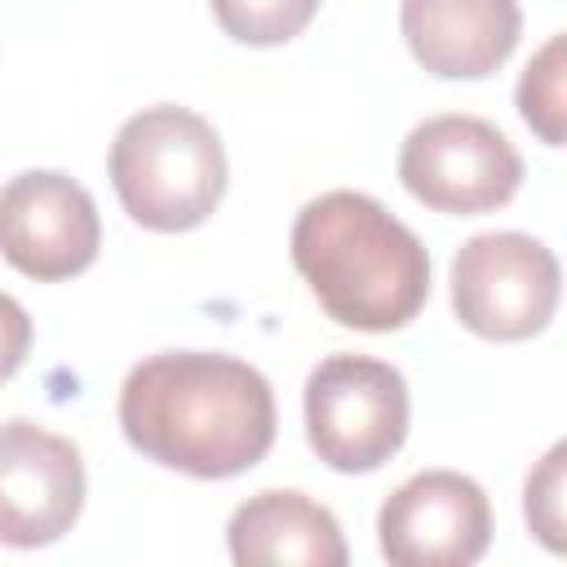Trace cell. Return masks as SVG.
<instances>
[{
	"label": "cell",
	"instance_id": "cell-1",
	"mask_svg": "<svg viewBox=\"0 0 567 567\" xmlns=\"http://www.w3.org/2000/svg\"><path fill=\"white\" fill-rule=\"evenodd\" d=\"M120 430L164 470L235 478L275 447L279 412L252 363L221 350H164L124 377Z\"/></svg>",
	"mask_w": 567,
	"mask_h": 567
},
{
	"label": "cell",
	"instance_id": "cell-2",
	"mask_svg": "<svg viewBox=\"0 0 567 567\" xmlns=\"http://www.w3.org/2000/svg\"><path fill=\"white\" fill-rule=\"evenodd\" d=\"M292 266L328 319L359 332L408 328L430 301L425 244L372 195L323 190L292 221Z\"/></svg>",
	"mask_w": 567,
	"mask_h": 567
},
{
	"label": "cell",
	"instance_id": "cell-3",
	"mask_svg": "<svg viewBox=\"0 0 567 567\" xmlns=\"http://www.w3.org/2000/svg\"><path fill=\"white\" fill-rule=\"evenodd\" d=\"M111 186L124 213L155 230L182 235L204 226L226 195V151L217 128L190 106H142L111 142Z\"/></svg>",
	"mask_w": 567,
	"mask_h": 567
},
{
	"label": "cell",
	"instance_id": "cell-4",
	"mask_svg": "<svg viewBox=\"0 0 567 567\" xmlns=\"http://www.w3.org/2000/svg\"><path fill=\"white\" fill-rule=\"evenodd\" d=\"M408 381L368 354H328L306 377V443L337 474L381 470L408 439Z\"/></svg>",
	"mask_w": 567,
	"mask_h": 567
},
{
	"label": "cell",
	"instance_id": "cell-5",
	"mask_svg": "<svg viewBox=\"0 0 567 567\" xmlns=\"http://www.w3.org/2000/svg\"><path fill=\"white\" fill-rule=\"evenodd\" d=\"M563 292L558 257L523 230H487L452 257V310L483 341H527L549 328Z\"/></svg>",
	"mask_w": 567,
	"mask_h": 567
},
{
	"label": "cell",
	"instance_id": "cell-6",
	"mask_svg": "<svg viewBox=\"0 0 567 567\" xmlns=\"http://www.w3.org/2000/svg\"><path fill=\"white\" fill-rule=\"evenodd\" d=\"M399 182L434 213L478 217L518 195L523 155L492 120L430 115L399 146Z\"/></svg>",
	"mask_w": 567,
	"mask_h": 567
},
{
	"label": "cell",
	"instance_id": "cell-7",
	"mask_svg": "<svg viewBox=\"0 0 567 567\" xmlns=\"http://www.w3.org/2000/svg\"><path fill=\"white\" fill-rule=\"evenodd\" d=\"M97 248L102 217L75 177L58 168H27L0 186V257L18 275L62 284L89 270Z\"/></svg>",
	"mask_w": 567,
	"mask_h": 567
},
{
	"label": "cell",
	"instance_id": "cell-8",
	"mask_svg": "<svg viewBox=\"0 0 567 567\" xmlns=\"http://www.w3.org/2000/svg\"><path fill=\"white\" fill-rule=\"evenodd\" d=\"M381 558L394 567H470L492 545L487 492L456 470H421L377 514Z\"/></svg>",
	"mask_w": 567,
	"mask_h": 567
},
{
	"label": "cell",
	"instance_id": "cell-9",
	"mask_svg": "<svg viewBox=\"0 0 567 567\" xmlns=\"http://www.w3.org/2000/svg\"><path fill=\"white\" fill-rule=\"evenodd\" d=\"M84 461L66 434L35 421L0 425V545L40 549L62 540L84 509Z\"/></svg>",
	"mask_w": 567,
	"mask_h": 567
},
{
	"label": "cell",
	"instance_id": "cell-10",
	"mask_svg": "<svg viewBox=\"0 0 567 567\" xmlns=\"http://www.w3.org/2000/svg\"><path fill=\"white\" fill-rule=\"evenodd\" d=\"M399 27L412 58L439 80L501 71L523 35L518 0H403Z\"/></svg>",
	"mask_w": 567,
	"mask_h": 567
},
{
	"label": "cell",
	"instance_id": "cell-11",
	"mask_svg": "<svg viewBox=\"0 0 567 567\" xmlns=\"http://www.w3.org/2000/svg\"><path fill=\"white\" fill-rule=\"evenodd\" d=\"M226 545L239 567H261V563L346 567L350 558L337 514L292 487H266L244 505H235L226 523Z\"/></svg>",
	"mask_w": 567,
	"mask_h": 567
},
{
	"label": "cell",
	"instance_id": "cell-12",
	"mask_svg": "<svg viewBox=\"0 0 567 567\" xmlns=\"http://www.w3.org/2000/svg\"><path fill=\"white\" fill-rule=\"evenodd\" d=\"M563 75H567V35H549L540 44V53L523 66L518 75V115L527 120V128L545 142V146H563Z\"/></svg>",
	"mask_w": 567,
	"mask_h": 567
},
{
	"label": "cell",
	"instance_id": "cell-13",
	"mask_svg": "<svg viewBox=\"0 0 567 567\" xmlns=\"http://www.w3.org/2000/svg\"><path fill=\"white\" fill-rule=\"evenodd\" d=\"M315 13H319V0H213L217 27L235 44H252V49L297 40Z\"/></svg>",
	"mask_w": 567,
	"mask_h": 567
},
{
	"label": "cell",
	"instance_id": "cell-14",
	"mask_svg": "<svg viewBox=\"0 0 567 567\" xmlns=\"http://www.w3.org/2000/svg\"><path fill=\"white\" fill-rule=\"evenodd\" d=\"M563 456H567V447L554 443L545 452V461L527 474V487H523L527 527L536 532V540L549 554H563Z\"/></svg>",
	"mask_w": 567,
	"mask_h": 567
},
{
	"label": "cell",
	"instance_id": "cell-15",
	"mask_svg": "<svg viewBox=\"0 0 567 567\" xmlns=\"http://www.w3.org/2000/svg\"><path fill=\"white\" fill-rule=\"evenodd\" d=\"M31 350V315L22 310L18 297L0 292V381H9Z\"/></svg>",
	"mask_w": 567,
	"mask_h": 567
}]
</instances>
